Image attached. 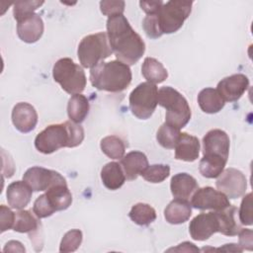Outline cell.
<instances>
[{
    "mask_svg": "<svg viewBox=\"0 0 253 253\" xmlns=\"http://www.w3.org/2000/svg\"><path fill=\"white\" fill-rule=\"evenodd\" d=\"M192 1L171 0L163 3L156 13L159 30L162 35L177 32L190 16L192 11Z\"/></svg>",
    "mask_w": 253,
    "mask_h": 253,
    "instance_id": "52a82bcc",
    "label": "cell"
},
{
    "mask_svg": "<svg viewBox=\"0 0 253 253\" xmlns=\"http://www.w3.org/2000/svg\"><path fill=\"white\" fill-rule=\"evenodd\" d=\"M125 1L119 0V1H110V0H104L100 2V10L101 12L110 17L117 16V15H123L125 11Z\"/></svg>",
    "mask_w": 253,
    "mask_h": 253,
    "instance_id": "8d00e7d4",
    "label": "cell"
},
{
    "mask_svg": "<svg viewBox=\"0 0 253 253\" xmlns=\"http://www.w3.org/2000/svg\"><path fill=\"white\" fill-rule=\"evenodd\" d=\"M90 81L93 87L101 91L122 92L131 82L129 66L119 60L100 62L90 70Z\"/></svg>",
    "mask_w": 253,
    "mask_h": 253,
    "instance_id": "3957f363",
    "label": "cell"
},
{
    "mask_svg": "<svg viewBox=\"0 0 253 253\" xmlns=\"http://www.w3.org/2000/svg\"><path fill=\"white\" fill-rule=\"evenodd\" d=\"M33 195V189L23 180L11 183L6 192L8 205L12 209L22 210L28 206Z\"/></svg>",
    "mask_w": 253,
    "mask_h": 253,
    "instance_id": "ac0fdd59",
    "label": "cell"
},
{
    "mask_svg": "<svg viewBox=\"0 0 253 253\" xmlns=\"http://www.w3.org/2000/svg\"><path fill=\"white\" fill-rule=\"evenodd\" d=\"M230 141L227 133L215 128L207 132L203 138L204 155H217L227 160Z\"/></svg>",
    "mask_w": 253,
    "mask_h": 253,
    "instance_id": "5bb4252c",
    "label": "cell"
},
{
    "mask_svg": "<svg viewBox=\"0 0 253 253\" xmlns=\"http://www.w3.org/2000/svg\"><path fill=\"white\" fill-rule=\"evenodd\" d=\"M239 220L243 225L252 224V194L248 193L243 198L239 209Z\"/></svg>",
    "mask_w": 253,
    "mask_h": 253,
    "instance_id": "d590c367",
    "label": "cell"
},
{
    "mask_svg": "<svg viewBox=\"0 0 253 253\" xmlns=\"http://www.w3.org/2000/svg\"><path fill=\"white\" fill-rule=\"evenodd\" d=\"M12 122L19 131L24 133L30 132L38 124L37 111L29 103H18L12 110Z\"/></svg>",
    "mask_w": 253,
    "mask_h": 253,
    "instance_id": "2e32d148",
    "label": "cell"
},
{
    "mask_svg": "<svg viewBox=\"0 0 253 253\" xmlns=\"http://www.w3.org/2000/svg\"><path fill=\"white\" fill-rule=\"evenodd\" d=\"M121 165L127 180H134L148 167L146 155L140 151H130L121 159Z\"/></svg>",
    "mask_w": 253,
    "mask_h": 253,
    "instance_id": "ffe728a7",
    "label": "cell"
},
{
    "mask_svg": "<svg viewBox=\"0 0 253 253\" xmlns=\"http://www.w3.org/2000/svg\"><path fill=\"white\" fill-rule=\"evenodd\" d=\"M0 220H1V232H4L13 227L15 221V213L6 206L0 207Z\"/></svg>",
    "mask_w": 253,
    "mask_h": 253,
    "instance_id": "ab89813d",
    "label": "cell"
},
{
    "mask_svg": "<svg viewBox=\"0 0 253 253\" xmlns=\"http://www.w3.org/2000/svg\"><path fill=\"white\" fill-rule=\"evenodd\" d=\"M158 104L166 109L165 123L179 129L189 123L192 116L191 108L185 97L174 88L161 87L158 91Z\"/></svg>",
    "mask_w": 253,
    "mask_h": 253,
    "instance_id": "277c9868",
    "label": "cell"
},
{
    "mask_svg": "<svg viewBox=\"0 0 253 253\" xmlns=\"http://www.w3.org/2000/svg\"><path fill=\"white\" fill-rule=\"evenodd\" d=\"M216 251H226V252H242L243 249L237 245V244H234V243H229V244H225L224 246L220 247V248H217V249H214Z\"/></svg>",
    "mask_w": 253,
    "mask_h": 253,
    "instance_id": "f6af8a7d",
    "label": "cell"
},
{
    "mask_svg": "<svg viewBox=\"0 0 253 253\" xmlns=\"http://www.w3.org/2000/svg\"><path fill=\"white\" fill-rule=\"evenodd\" d=\"M180 129L164 123L157 130L156 133V139L158 143L167 149H173L178 141V138L180 136Z\"/></svg>",
    "mask_w": 253,
    "mask_h": 253,
    "instance_id": "1f68e13d",
    "label": "cell"
},
{
    "mask_svg": "<svg viewBox=\"0 0 253 253\" xmlns=\"http://www.w3.org/2000/svg\"><path fill=\"white\" fill-rule=\"evenodd\" d=\"M215 186L227 198L237 199L245 194L247 180L241 171L235 168H227L219 174Z\"/></svg>",
    "mask_w": 253,
    "mask_h": 253,
    "instance_id": "9c48e42d",
    "label": "cell"
},
{
    "mask_svg": "<svg viewBox=\"0 0 253 253\" xmlns=\"http://www.w3.org/2000/svg\"><path fill=\"white\" fill-rule=\"evenodd\" d=\"M170 174V167L165 164H153L142 172L141 176L144 180L150 183H161Z\"/></svg>",
    "mask_w": 253,
    "mask_h": 253,
    "instance_id": "d6a6232c",
    "label": "cell"
},
{
    "mask_svg": "<svg viewBox=\"0 0 253 253\" xmlns=\"http://www.w3.org/2000/svg\"><path fill=\"white\" fill-rule=\"evenodd\" d=\"M191 206L200 211H220L230 206L228 198L211 187L198 188L192 196Z\"/></svg>",
    "mask_w": 253,
    "mask_h": 253,
    "instance_id": "8fae6325",
    "label": "cell"
},
{
    "mask_svg": "<svg viewBox=\"0 0 253 253\" xmlns=\"http://www.w3.org/2000/svg\"><path fill=\"white\" fill-rule=\"evenodd\" d=\"M168 251H175V252H199L200 249L195 246V244L185 241L179 244L175 248H170Z\"/></svg>",
    "mask_w": 253,
    "mask_h": 253,
    "instance_id": "7bdbcfd3",
    "label": "cell"
},
{
    "mask_svg": "<svg viewBox=\"0 0 253 253\" xmlns=\"http://www.w3.org/2000/svg\"><path fill=\"white\" fill-rule=\"evenodd\" d=\"M128 216L134 223L146 226L156 219V211L148 204L137 203L130 209Z\"/></svg>",
    "mask_w": 253,
    "mask_h": 253,
    "instance_id": "f546056e",
    "label": "cell"
},
{
    "mask_svg": "<svg viewBox=\"0 0 253 253\" xmlns=\"http://www.w3.org/2000/svg\"><path fill=\"white\" fill-rule=\"evenodd\" d=\"M43 4V1H18L14 4L13 15L16 21H19L35 11Z\"/></svg>",
    "mask_w": 253,
    "mask_h": 253,
    "instance_id": "e575fe53",
    "label": "cell"
},
{
    "mask_svg": "<svg viewBox=\"0 0 253 253\" xmlns=\"http://www.w3.org/2000/svg\"><path fill=\"white\" fill-rule=\"evenodd\" d=\"M142 27H143V30L148 38L157 39L162 36V34L159 30V27H158L156 14L146 15V17L143 19Z\"/></svg>",
    "mask_w": 253,
    "mask_h": 253,
    "instance_id": "74e56055",
    "label": "cell"
},
{
    "mask_svg": "<svg viewBox=\"0 0 253 253\" xmlns=\"http://www.w3.org/2000/svg\"><path fill=\"white\" fill-rule=\"evenodd\" d=\"M139 5L147 15H151V14H156L159 11V9L163 5V2L162 1H140Z\"/></svg>",
    "mask_w": 253,
    "mask_h": 253,
    "instance_id": "b9f144b4",
    "label": "cell"
},
{
    "mask_svg": "<svg viewBox=\"0 0 253 253\" xmlns=\"http://www.w3.org/2000/svg\"><path fill=\"white\" fill-rule=\"evenodd\" d=\"M128 101L132 115L139 120H147L158 104V89L153 83L142 82L131 91Z\"/></svg>",
    "mask_w": 253,
    "mask_h": 253,
    "instance_id": "ba28073f",
    "label": "cell"
},
{
    "mask_svg": "<svg viewBox=\"0 0 253 253\" xmlns=\"http://www.w3.org/2000/svg\"><path fill=\"white\" fill-rule=\"evenodd\" d=\"M199 188L197 180L188 173H178L171 179L170 189L175 199L188 200Z\"/></svg>",
    "mask_w": 253,
    "mask_h": 253,
    "instance_id": "d6986e66",
    "label": "cell"
},
{
    "mask_svg": "<svg viewBox=\"0 0 253 253\" xmlns=\"http://www.w3.org/2000/svg\"><path fill=\"white\" fill-rule=\"evenodd\" d=\"M248 87V77L237 73L221 79L217 84L216 90L224 102H235L241 98Z\"/></svg>",
    "mask_w": 253,
    "mask_h": 253,
    "instance_id": "4fadbf2b",
    "label": "cell"
},
{
    "mask_svg": "<svg viewBox=\"0 0 253 253\" xmlns=\"http://www.w3.org/2000/svg\"><path fill=\"white\" fill-rule=\"evenodd\" d=\"M52 76L61 88L68 94H80L86 87V75L81 66L71 58L58 59L52 68Z\"/></svg>",
    "mask_w": 253,
    "mask_h": 253,
    "instance_id": "8992f818",
    "label": "cell"
},
{
    "mask_svg": "<svg viewBox=\"0 0 253 253\" xmlns=\"http://www.w3.org/2000/svg\"><path fill=\"white\" fill-rule=\"evenodd\" d=\"M83 139V127L79 124L67 121L46 126L36 136L35 146L40 152L50 154L62 147H76Z\"/></svg>",
    "mask_w": 253,
    "mask_h": 253,
    "instance_id": "7a4b0ae2",
    "label": "cell"
},
{
    "mask_svg": "<svg viewBox=\"0 0 253 253\" xmlns=\"http://www.w3.org/2000/svg\"><path fill=\"white\" fill-rule=\"evenodd\" d=\"M3 251L4 252H8V251L9 252H25L26 249L21 242L16 240H11L6 243Z\"/></svg>",
    "mask_w": 253,
    "mask_h": 253,
    "instance_id": "ee69618b",
    "label": "cell"
},
{
    "mask_svg": "<svg viewBox=\"0 0 253 253\" xmlns=\"http://www.w3.org/2000/svg\"><path fill=\"white\" fill-rule=\"evenodd\" d=\"M82 231L79 229H71L67 231L60 242L59 251L63 253L76 251L82 242Z\"/></svg>",
    "mask_w": 253,
    "mask_h": 253,
    "instance_id": "836d02e7",
    "label": "cell"
},
{
    "mask_svg": "<svg viewBox=\"0 0 253 253\" xmlns=\"http://www.w3.org/2000/svg\"><path fill=\"white\" fill-rule=\"evenodd\" d=\"M101 179L107 189L111 191L120 189L126 181L122 165L118 162L107 163L101 170Z\"/></svg>",
    "mask_w": 253,
    "mask_h": 253,
    "instance_id": "d4e9b609",
    "label": "cell"
},
{
    "mask_svg": "<svg viewBox=\"0 0 253 253\" xmlns=\"http://www.w3.org/2000/svg\"><path fill=\"white\" fill-rule=\"evenodd\" d=\"M17 34L27 43L38 42L43 33V22L39 14L33 13L17 21Z\"/></svg>",
    "mask_w": 253,
    "mask_h": 253,
    "instance_id": "9a60e30c",
    "label": "cell"
},
{
    "mask_svg": "<svg viewBox=\"0 0 253 253\" xmlns=\"http://www.w3.org/2000/svg\"><path fill=\"white\" fill-rule=\"evenodd\" d=\"M175 158L177 160L193 162L200 155V141L198 137L187 132H181L175 145Z\"/></svg>",
    "mask_w": 253,
    "mask_h": 253,
    "instance_id": "e0dca14e",
    "label": "cell"
},
{
    "mask_svg": "<svg viewBox=\"0 0 253 253\" xmlns=\"http://www.w3.org/2000/svg\"><path fill=\"white\" fill-rule=\"evenodd\" d=\"M38 218L39 217L37 215L35 216L30 211L20 210L15 213V221L12 228L17 232L29 233L30 239L34 242L39 234V229L42 227Z\"/></svg>",
    "mask_w": 253,
    "mask_h": 253,
    "instance_id": "44dd1931",
    "label": "cell"
},
{
    "mask_svg": "<svg viewBox=\"0 0 253 253\" xmlns=\"http://www.w3.org/2000/svg\"><path fill=\"white\" fill-rule=\"evenodd\" d=\"M214 211L216 213L219 224L218 232L227 236L237 235L241 229V223H238L236 220L237 209L230 205L223 210Z\"/></svg>",
    "mask_w": 253,
    "mask_h": 253,
    "instance_id": "cb8c5ba5",
    "label": "cell"
},
{
    "mask_svg": "<svg viewBox=\"0 0 253 253\" xmlns=\"http://www.w3.org/2000/svg\"><path fill=\"white\" fill-rule=\"evenodd\" d=\"M89 113V101L82 94L72 95L67 104V115L71 122L82 123Z\"/></svg>",
    "mask_w": 253,
    "mask_h": 253,
    "instance_id": "4316f807",
    "label": "cell"
},
{
    "mask_svg": "<svg viewBox=\"0 0 253 253\" xmlns=\"http://www.w3.org/2000/svg\"><path fill=\"white\" fill-rule=\"evenodd\" d=\"M23 180L36 192L46 191L57 184L66 183L64 177L58 172L39 166L29 168L25 172Z\"/></svg>",
    "mask_w": 253,
    "mask_h": 253,
    "instance_id": "30bf717a",
    "label": "cell"
},
{
    "mask_svg": "<svg viewBox=\"0 0 253 253\" xmlns=\"http://www.w3.org/2000/svg\"><path fill=\"white\" fill-rule=\"evenodd\" d=\"M33 211L39 218H44V217L50 216L54 212V211L48 205L44 194L37 198V200L34 203Z\"/></svg>",
    "mask_w": 253,
    "mask_h": 253,
    "instance_id": "f35d334b",
    "label": "cell"
},
{
    "mask_svg": "<svg viewBox=\"0 0 253 253\" xmlns=\"http://www.w3.org/2000/svg\"><path fill=\"white\" fill-rule=\"evenodd\" d=\"M107 33L101 32L84 37L79 42L77 55L81 65L93 68L112 54Z\"/></svg>",
    "mask_w": 253,
    "mask_h": 253,
    "instance_id": "5b68a950",
    "label": "cell"
},
{
    "mask_svg": "<svg viewBox=\"0 0 253 253\" xmlns=\"http://www.w3.org/2000/svg\"><path fill=\"white\" fill-rule=\"evenodd\" d=\"M198 103L201 110L207 114H215L221 111L225 102L216 89L205 88L198 95Z\"/></svg>",
    "mask_w": 253,
    "mask_h": 253,
    "instance_id": "484cf974",
    "label": "cell"
},
{
    "mask_svg": "<svg viewBox=\"0 0 253 253\" xmlns=\"http://www.w3.org/2000/svg\"><path fill=\"white\" fill-rule=\"evenodd\" d=\"M192 214V206L187 200L175 199L164 210V217L171 224H181Z\"/></svg>",
    "mask_w": 253,
    "mask_h": 253,
    "instance_id": "603a6c76",
    "label": "cell"
},
{
    "mask_svg": "<svg viewBox=\"0 0 253 253\" xmlns=\"http://www.w3.org/2000/svg\"><path fill=\"white\" fill-rule=\"evenodd\" d=\"M143 77L150 83L163 82L168 77V72L163 64L153 57H146L141 66Z\"/></svg>",
    "mask_w": 253,
    "mask_h": 253,
    "instance_id": "83f0119b",
    "label": "cell"
},
{
    "mask_svg": "<svg viewBox=\"0 0 253 253\" xmlns=\"http://www.w3.org/2000/svg\"><path fill=\"white\" fill-rule=\"evenodd\" d=\"M219 224L215 211L203 212L195 216L189 225L191 237L194 240L205 241L212 234L218 232Z\"/></svg>",
    "mask_w": 253,
    "mask_h": 253,
    "instance_id": "7c38bea8",
    "label": "cell"
},
{
    "mask_svg": "<svg viewBox=\"0 0 253 253\" xmlns=\"http://www.w3.org/2000/svg\"><path fill=\"white\" fill-rule=\"evenodd\" d=\"M101 150L112 159H122L126 151V144L122 138L116 135L104 137L100 142Z\"/></svg>",
    "mask_w": 253,
    "mask_h": 253,
    "instance_id": "4dcf8cb0",
    "label": "cell"
},
{
    "mask_svg": "<svg viewBox=\"0 0 253 253\" xmlns=\"http://www.w3.org/2000/svg\"><path fill=\"white\" fill-rule=\"evenodd\" d=\"M239 235V246L244 250L252 251L253 249V232L251 229L241 228L238 232Z\"/></svg>",
    "mask_w": 253,
    "mask_h": 253,
    "instance_id": "60d3db41",
    "label": "cell"
},
{
    "mask_svg": "<svg viewBox=\"0 0 253 253\" xmlns=\"http://www.w3.org/2000/svg\"><path fill=\"white\" fill-rule=\"evenodd\" d=\"M227 160L217 155H204L200 161L199 171L206 178H216L224 170Z\"/></svg>",
    "mask_w": 253,
    "mask_h": 253,
    "instance_id": "f1b7e54d",
    "label": "cell"
},
{
    "mask_svg": "<svg viewBox=\"0 0 253 253\" xmlns=\"http://www.w3.org/2000/svg\"><path fill=\"white\" fill-rule=\"evenodd\" d=\"M107 36L112 51L119 61L132 65L142 57L145 43L124 15L108 18Z\"/></svg>",
    "mask_w": 253,
    "mask_h": 253,
    "instance_id": "6da1fadb",
    "label": "cell"
},
{
    "mask_svg": "<svg viewBox=\"0 0 253 253\" xmlns=\"http://www.w3.org/2000/svg\"><path fill=\"white\" fill-rule=\"evenodd\" d=\"M48 205L54 211H64L69 208L72 203V195L67 184H57L52 186L44 193Z\"/></svg>",
    "mask_w": 253,
    "mask_h": 253,
    "instance_id": "7402d4cb",
    "label": "cell"
}]
</instances>
